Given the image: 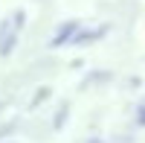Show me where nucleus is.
<instances>
[{
  "instance_id": "2",
  "label": "nucleus",
  "mask_w": 145,
  "mask_h": 143,
  "mask_svg": "<svg viewBox=\"0 0 145 143\" xmlns=\"http://www.w3.org/2000/svg\"><path fill=\"white\" fill-rule=\"evenodd\" d=\"M78 26H81L78 21H67V23H61V26H58V32L52 35V41H50V47H52V50H58V47H64V44H70V41H72V35L78 32Z\"/></svg>"
},
{
  "instance_id": "9",
  "label": "nucleus",
  "mask_w": 145,
  "mask_h": 143,
  "mask_svg": "<svg viewBox=\"0 0 145 143\" xmlns=\"http://www.w3.org/2000/svg\"><path fill=\"white\" fill-rule=\"evenodd\" d=\"M87 143H102V137H87Z\"/></svg>"
},
{
  "instance_id": "5",
  "label": "nucleus",
  "mask_w": 145,
  "mask_h": 143,
  "mask_svg": "<svg viewBox=\"0 0 145 143\" xmlns=\"http://www.w3.org/2000/svg\"><path fill=\"white\" fill-rule=\"evenodd\" d=\"M102 82H110V73H90L87 79L81 82V88H87V85H102Z\"/></svg>"
},
{
  "instance_id": "10",
  "label": "nucleus",
  "mask_w": 145,
  "mask_h": 143,
  "mask_svg": "<svg viewBox=\"0 0 145 143\" xmlns=\"http://www.w3.org/2000/svg\"><path fill=\"white\" fill-rule=\"evenodd\" d=\"M12 143H18V140H12Z\"/></svg>"
},
{
  "instance_id": "8",
  "label": "nucleus",
  "mask_w": 145,
  "mask_h": 143,
  "mask_svg": "<svg viewBox=\"0 0 145 143\" xmlns=\"http://www.w3.org/2000/svg\"><path fill=\"white\" fill-rule=\"evenodd\" d=\"M15 128H18V123H6L3 128H0V140H3V137H9L12 132H15Z\"/></svg>"
},
{
  "instance_id": "1",
  "label": "nucleus",
  "mask_w": 145,
  "mask_h": 143,
  "mask_svg": "<svg viewBox=\"0 0 145 143\" xmlns=\"http://www.w3.org/2000/svg\"><path fill=\"white\" fill-rule=\"evenodd\" d=\"M23 21H26V15H23V12H15L9 21L0 23V56H12V50H15V44L20 38Z\"/></svg>"
},
{
  "instance_id": "4",
  "label": "nucleus",
  "mask_w": 145,
  "mask_h": 143,
  "mask_svg": "<svg viewBox=\"0 0 145 143\" xmlns=\"http://www.w3.org/2000/svg\"><path fill=\"white\" fill-rule=\"evenodd\" d=\"M67 117H70V105H67V102H61V105H58V111H55V120H52V128H64Z\"/></svg>"
},
{
  "instance_id": "3",
  "label": "nucleus",
  "mask_w": 145,
  "mask_h": 143,
  "mask_svg": "<svg viewBox=\"0 0 145 143\" xmlns=\"http://www.w3.org/2000/svg\"><path fill=\"white\" fill-rule=\"evenodd\" d=\"M105 35H107V26H96V29H84L81 32V26H78V32L76 35H72V41L70 44H90V41H99V38H105Z\"/></svg>"
},
{
  "instance_id": "7",
  "label": "nucleus",
  "mask_w": 145,
  "mask_h": 143,
  "mask_svg": "<svg viewBox=\"0 0 145 143\" xmlns=\"http://www.w3.org/2000/svg\"><path fill=\"white\" fill-rule=\"evenodd\" d=\"M137 126L145 128V102H139V108H137Z\"/></svg>"
},
{
  "instance_id": "6",
  "label": "nucleus",
  "mask_w": 145,
  "mask_h": 143,
  "mask_svg": "<svg viewBox=\"0 0 145 143\" xmlns=\"http://www.w3.org/2000/svg\"><path fill=\"white\" fill-rule=\"evenodd\" d=\"M46 99H50V88H38L29 105H32V108H38V105H41V102H46Z\"/></svg>"
}]
</instances>
